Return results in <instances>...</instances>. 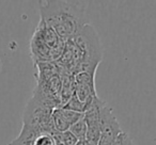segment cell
I'll return each mask as SVG.
<instances>
[{"label": "cell", "mask_w": 156, "mask_h": 145, "mask_svg": "<svg viewBox=\"0 0 156 145\" xmlns=\"http://www.w3.org/2000/svg\"><path fill=\"white\" fill-rule=\"evenodd\" d=\"M87 1H39L41 20L63 42L73 39L88 25Z\"/></svg>", "instance_id": "obj_1"}, {"label": "cell", "mask_w": 156, "mask_h": 145, "mask_svg": "<svg viewBox=\"0 0 156 145\" xmlns=\"http://www.w3.org/2000/svg\"><path fill=\"white\" fill-rule=\"evenodd\" d=\"M71 41L80 52V63L74 69V75L81 71L95 74L103 60V48L95 28L88 24Z\"/></svg>", "instance_id": "obj_2"}, {"label": "cell", "mask_w": 156, "mask_h": 145, "mask_svg": "<svg viewBox=\"0 0 156 145\" xmlns=\"http://www.w3.org/2000/svg\"><path fill=\"white\" fill-rule=\"evenodd\" d=\"M65 48V42L60 40L51 28L40 19L30 41V54L34 64L41 62H55Z\"/></svg>", "instance_id": "obj_3"}, {"label": "cell", "mask_w": 156, "mask_h": 145, "mask_svg": "<svg viewBox=\"0 0 156 145\" xmlns=\"http://www.w3.org/2000/svg\"><path fill=\"white\" fill-rule=\"evenodd\" d=\"M52 109H49L31 98L27 104L23 116V125L35 130L39 133L56 132L52 124Z\"/></svg>", "instance_id": "obj_4"}, {"label": "cell", "mask_w": 156, "mask_h": 145, "mask_svg": "<svg viewBox=\"0 0 156 145\" xmlns=\"http://www.w3.org/2000/svg\"><path fill=\"white\" fill-rule=\"evenodd\" d=\"M100 129L101 138L98 145H112L115 139L123 132L112 108L107 102L100 109Z\"/></svg>", "instance_id": "obj_5"}, {"label": "cell", "mask_w": 156, "mask_h": 145, "mask_svg": "<svg viewBox=\"0 0 156 145\" xmlns=\"http://www.w3.org/2000/svg\"><path fill=\"white\" fill-rule=\"evenodd\" d=\"M39 132L27 126L23 125L20 133L14 141H12L9 145H32L34 139L39 136Z\"/></svg>", "instance_id": "obj_6"}, {"label": "cell", "mask_w": 156, "mask_h": 145, "mask_svg": "<svg viewBox=\"0 0 156 145\" xmlns=\"http://www.w3.org/2000/svg\"><path fill=\"white\" fill-rule=\"evenodd\" d=\"M52 124H54V127L56 129L57 132H64L67 131L69 129V124L66 122V119H64V116L62 115L61 112V109H55L52 111Z\"/></svg>", "instance_id": "obj_7"}, {"label": "cell", "mask_w": 156, "mask_h": 145, "mask_svg": "<svg viewBox=\"0 0 156 145\" xmlns=\"http://www.w3.org/2000/svg\"><path fill=\"white\" fill-rule=\"evenodd\" d=\"M86 108H87V102H80V100L77 98V96H76L75 94H73L72 97L67 100L66 104H65L61 109L74 111V112H78V113H85Z\"/></svg>", "instance_id": "obj_8"}, {"label": "cell", "mask_w": 156, "mask_h": 145, "mask_svg": "<svg viewBox=\"0 0 156 145\" xmlns=\"http://www.w3.org/2000/svg\"><path fill=\"white\" fill-rule=\"evenodd\" d=\"M87 129H88L87 123H86L85 119L83 117V119H79L77 123H75L74 125H72L71 127H69V130L76 136V138L78 139V141L80 142V141L86 140V136H87Z\"/></svg>", "instance_id": "obj_9"}, {"label": "cell", "mask_w": 156, "mask_h": 145, "mask_svg": "<svg viewBox=\"0 0 156 145\" xmlns=\"http://www.w3.org/2000/svg\"><path fill=\"white\" fill-rule=\"evenodd\" d=\"M32 145H55V140L49 133H40L34 139Z\"/></svg>", "instance_id": "obj_10"}, {"label": "cell", "mask_w": 156, "mask_h": 145, "mask_svg": "<svg viewBox=\"0 0 156 145\" xmlns=\"http://www.w3.org/2000/svg\"><path fill=\"white\" fill-rule=\"evenodd\" d=\"M61 141L64 145H78L79 141L69 130L61 132Z\"/></svg>", "instance_id": "obj_11"}, {"label": "cell", "mask_w": 156, "mask_h": 145, "mask_svg": "<svg viewBox=\"0 0 156 145\" xmlns=\"http://www.w3.org/2000/svg\"><path fill=\"white\" fill-rule=\"evenodd\" d=\"M112 145H134V142H133L132 138L128 136L125 132H122L117 139L113 142Z\"/></svg>", "instance_id": "obj_12"}]
</instances>
